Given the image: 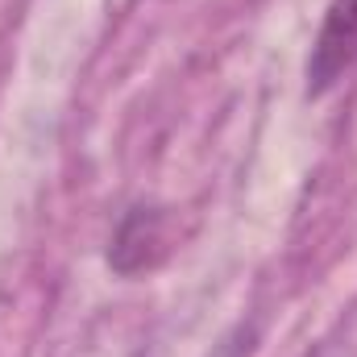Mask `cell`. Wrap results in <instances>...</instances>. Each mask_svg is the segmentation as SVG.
<instances>
[{
	"label": "cell",
	"mask_w": 357,
	"mask_h": 357,
	"mask_svg": "<svg viewBox=\"0 0 357 357\" xmlns=\"http://www.w3.org/2000/svg\"><path fill=\"white\" fill-rule=\"evenodd\" d=\"M303 357H357L349 345H337V341H324V345H316V349H307Z\"/></svg>",
	"instance_id": "3"
},
{
	"label": "cell",
	"mask_w": 357,
	"mask_h": 357,
	"mask_svg": "<svg viewBox=\"0 0 357 357\" xmlns=\"http://www.w3.org/2000/svg\"><path fill=\"white\" fill-rule=\"evenodd\" d=\"M357 63V0H333L307 59V91H328Z\"/></svg>",
	"instance_id": "2"
},
{
	"label": "cell",
	"mask_w": 357,
	"mask_h": 357,
	"mask_svg": "<svg viewBox=\"0 0 357 357\" xmlns=\"http://www.w3.org/2000/svg\"><path fill=\"white\" fill-rule=\"evenodd\" d=\"M178 245V220L171 208H133L116 225L108 266L116 274H142L162 266Z\"/></svg>",
	"instance_id": "1"
}]
</instances>
